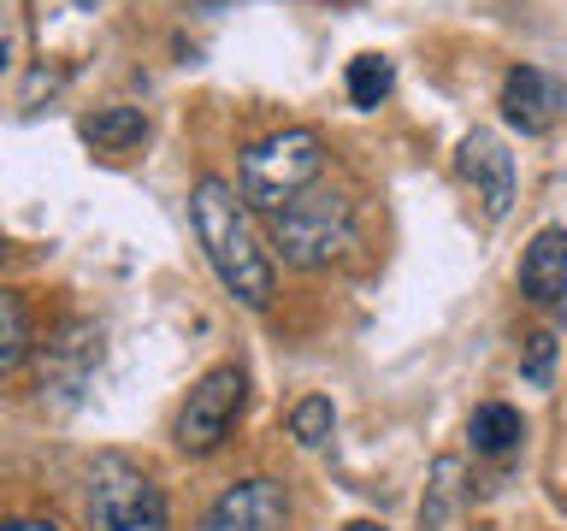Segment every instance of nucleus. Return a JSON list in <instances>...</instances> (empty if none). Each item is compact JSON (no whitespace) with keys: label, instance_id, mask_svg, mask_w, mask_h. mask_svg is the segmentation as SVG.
Returning <instances> with one entry per match:
<instances>
[{"label":"nucleus","instance_id":"obj_4","mask_svg":"<svg viewBox=\"0 0 567 531\" xmlns=\"http://www.w3.org/2000/svg\"><path fill=\"white\" fill-rule=\"evenodd\" d=\"M89 520H95V531H159L166 525V496L136 460L95 455V467H89Z\"/></svg>","mask_w":567,"mask_h":531},{"label":"nucleus","instance_id":"obj_17","mask_svg":"<svg viewBox=\"0 0 567 531\" xmlns=\"http://www.w3.org/2000/svg\"><path fill=\"white\" fill-rule=\"evenodd\" d=\"M520 378L532 389H549V378H556V336L549 331H532L520 343Z\"/></svg>","mask_w":567,"mask_h":531},{"label":"nucleus","instance_id":"obj_11","mask_svg":"<svg viewBox=\"0 0 567 531\" xmlns=\"http://www.w3.org/2000/svg\"><path fill=\"white\" fill-rule=\"evenodd\" d=\"M83 136L106 154H131L148 142V113H142V106H101V113L83 118Z\"/></svg>","mask_w":567,"mask_h":531},{"label":"nucleus","instance_id":"obj_12","mask_svg":"<svg viewBox=\"0 0 567 531\" xmlns=\"http://www.w3.org/2000/svg\"><path fill=\"white\" fill-rule=\"evenodd\" d=\"M467 437H473V449H478V455H508V449H520L526 419L514 414L508 402H485V407H473Z\"/></svg>","mask_w":567,"mask_h":531},{"label":"nucleus","instance_id":"obj_14","mask_svg":"<svg viewBox=\"0 0 567 531\" xmlns=\"http://www.w3.org/2000/svg\"><path fill=\"white\" fill-rule=\"evenodd\" d=\"M390 88H396V65L379 60V53H361V60H349V101L361 106V113H372Z\"/></svg>","mask_w":567,"mask_h":531},{"label":"nucleus","instance_id":"obj_13","mask_svg":"<svg viewBox=\"0 0 567 531\" xmlns=\"http://www.w3.org/2000/svg\"><path fill=\"white\" fill-rule=\"evenodd\" d=\"M30 343H35V331H30V308H24V295H18V290H0V378L24 366Z\"/></svg>","mask_w":567,"mask_h":531},{"label":"nucleus","instance_id":"obj_2","mask_svg":"<svg viewBox=\"0 0 567 531\" xmlns=\"http://www.w3.org/2000/svg\"><path fill=\"white\" fill-rule=\"evenodd\" d=\"M319 171H326V136H319L313 124H284V131L243 148L237 195H243V207H255L272 219L284 201H296L308 184H319Z\"/></svg>","mask_w":567,"mask_h":531},{"label":"nucleus","instance_id":"obj_9","mask_svg":"<svg viewBox=\"0 0 567 531\" xmlns=\"http://www.w3.org/2000/svg\"><path fill=\"white\" fill-rule=\"evenodd\" d=\"M561 83L549 77V71L538 65H508V77H503V118L514 124L520 136H549L556 131V118H561Z\"/></svg>","mask_w":567,"mask_h":531},{"label":"nucleus","instance_id":"obj_16","mask_svg":"<svg viewBox=\"0 0 567 531\" xmlns=\"http://www.w3.org/2000/svg\"><path fill=\"white\" fill-rule=\"evenodd\" d=\"M331 425H337L331 396H301V402L290 407V437L301 442V449H319V442L331 437Z\"/></svg>","mask_w":567,"mask_h":531},{"label":"nucleus","instance_id":"obj_8","mask_svg":"<svg viewBox=\"0 0 567 531\" xmlns=\"http://www.w3.org/2000/svg\"><path fill=\"white\" fill-rule=\"evenodd\" d=\"M95 361H101V331L89 325V319H71V325H60V336L42 348V396L78 402L83 384L95 378Z\"/></svg>","mask_w":567,"mask_h":531},{"label":"nucleus","instance_id":"obj_10","mask_svg":"<svg viewBox=\"0 0 567 531\" xmlns=\"http://www.w3.org/2000/svg\"><path fill=\"white\" fill-rule=\"evenodd\" d=\"M520 295L538 308L567 301V225H544L520 254Z\"/></svg>","mask_w":567,"mask_h":531},{"label":"nucleus","instance_id":"obj_6","mask_svg":"<svg viewBox=\"0 0 567 531\" xmlns=\"http://www.w3.org/2000/svg\"><path fill=\"white\" fill-rule=\"evenodd\" d=\"M455 171H461V184L473 189V201L485 207V219H508V207H514V154L503 148V136L496 131H467L461 136V148H455Z\"/></svg>","mask_w":567,"mask_h":531},{"label":"nucleus","instance_id":"obj_19","mask_svg":"<svg viewBox=\"0 0 567 531\" xmlns=\"http://www.w3.org/2000/svg\"><path fill=\"white\" fill-rule=\"evenodd\" d=\"M343 531H384V525H379V520H349Z\"/></svg>","mask_w":567,"mask_h":531},{"label":"nucleus","instance_id":"obj_5","mask_svg":"<svg viewBox=\"0 0 567 531\" xmlns=\"http://www.w3.org/2000/svg\"><path fill=\"white\" fill-rule=\"evenodd\" d=\"M243 396H248V372L237 361H219L213 372H202L189 389V402L177 407V425H172V442L184 455H213L219 442L230 437V425L243 414Z\"/></svg>","mask_w":567,"mask_h":531},{"label":"nucleus","instance_id":"obj_7","mask_svg":"<svg viewBox=\"0 0 567 531\" xmlns=\"http://www.w3.org/2000/svg\"><path fill=\"white\" fill-rule=\"evenodd\" d=\"M284 520H290V496L278 478H243L213 496L195 531H284Z\"/></svg>","mask_w":567,"mask_h":531},{"label":"nucleus","instance_id":"obj_20","mask_svg":"<svg viewBox=\"0 0 567 531\" xmlns=\"http://www.w3.org/2000/svg\"><path fill=\"white\" fill-rule=\"evenodd\" d=\"M7 60H12V48H7V42H0V71H7Z\"/></svg>","mask_w":567,"mask_h":531},{"label":"nucleus","instance_id":"obj_3","mask_svg":"<svg viewBox=\"0 0 567 531\" xmlns=\"http://www.w3.org/2000/svg\"><path fill=\"white\" fill-rule=\"evenodd\" d=\"M272 248L290 266H301V272H319V266L343 260L354 248V201L349 189L337 184H308L296 195V201H284L272 212Z\"/></svg>","mask_w":567,"mask_h":531},{"label":"nucleus","instance_id":"obj_21","mask_svg":"<svg viewBox=\"0 0 567 531\" xmlns=\"http://www.w3.org/2000/svg\"><path fill=\"white\" fill-rule=\"evenodd\" d=\"M0 254H7V242H0Z\"/></svg>","mask_w":567,"mask_h":531},{"label":"nucleus","instance_id":"obj_18","mask_svg":"<svg viewBox=\"0 0 567 531\" xmlns=\"http://www.w3.org/2000/svg\"><path fill=\"white\" fill-rule=\"evenodd\" d=\"M0 531H60L53 520H0Z\"/></svg>","mask_w":567,"mask_h":531},{"label":"nucleus","instance_id":"obj_1","mask_svg":"<svg viewBox=\"0 0 567 531\" xmlns=\"http://www.w3.org/2000/svg\"><path fill=\"white\" fill-rule=\"evenodd\" d=\"M189 225H195V237H202V254H207L213 272H219L225 290L237 295L243 308H266V301H272V260H266L255 225H248V207H243L237 184L202 177V184L189 189Z\"/></svg>","mask_w":567,"mask_h":531},{"label":"nucleus","instance_id":"obj_15","mask_svg":"<svg viewBox=\"0 0 567 531\" xmlns=\"http://www.w3.org/2000/svg\"><path fill=\"white\" fill-rule=\"evenodd\" d=\"M455 496H461V460L443 455L437 467H432V490H425V502H420V525H425V531H443V520H450V508H455Z\"/></svg>","mask_w":567,"mask_h":531}]
</instances>
